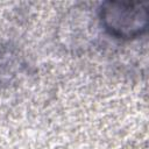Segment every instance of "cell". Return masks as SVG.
Listing matches in <instances>:
<instances>
[{
    "label": "cell",
    "mask_w": 149,
    "mask_h": 149,
    "mask_svg": "<svg viewBox=\"0 0 149 149\" xmlns=\"http://www.w3.org/2000/svg\"><path fill=\"white\" fill-rule=\"evenodd\" d=\"M100 27L114 38L130 41L147 33L148 3L140 1H105L97 9Z\"/></svg>",
    "instance_id": "6da1fadb"
},
{
    "label": "cell",
    "mask_w": 149,
    "mask_h": 149,
    "mask_svg": "<svg viewBox=\"0 0 149 149\" xmlns=\"http://www.w3.org/2000/svg\"><path fill=\"white\" fill-rule=\"evenodd\" d=\"M26 54L14 43L0 41V91L19 84L29 73Z\"/></svg>",
    "instance_id": "7a4b0ae2"
}]
</instances>
